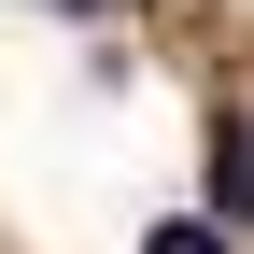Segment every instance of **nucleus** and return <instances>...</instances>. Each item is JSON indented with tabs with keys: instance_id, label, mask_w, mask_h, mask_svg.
I'll list each match as a JSON object with an SVG mask.
<instances>
[{
	"instance_id": "obj_1",
	"label": "nucleus",
	"mask_w": 254,
	"mask_h": 254,
	"mask_svg": "<svg viewBox=\"0 0 254 254\" xmlns=\"http://www.w3.org/2000/svg\"><path fill=\"white\" fill-rule=\"evenodd\" d=\"M141 254H226V226H155Z\"/></svg>"
}]
</instances>
